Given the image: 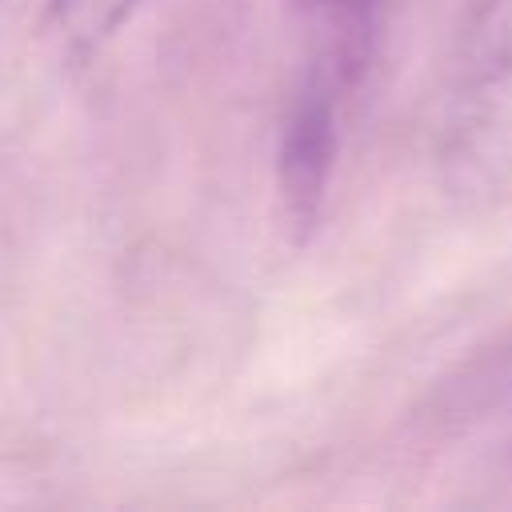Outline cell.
<instances>
[{
    "mask_svg": "<svg viewBox=\"0 0 512 512\" xmlns=\"http://www.w3.org/2000/svg\"><path fill=\"white\" fill-rule=\"evenodd\" d=\"M440 168L452 196L512 204V0H468L440 128Z\"/></svg>",
    "mask_w": 512,
    "mask_h": 512,
    "instance_id": "cell-1",
    "label": "cell"
},
{
    "mask_svg": "<svg viewBox=\"0 0 512 512\" xmlns=\"http://www.w3.org/2000/svg\"><path fill=\"white\" fill-rule=\"evenodd\" d=\"M340 112H344V100L336 92L300 76L284 116L280 152H276L284 212L300 236L312 232L324 212V196H328L336 152H340Z\"/></svg>",
    "mask_w": 512,
    "mask_h": 512,
    "instance_id": "cell-2",
    "label": "cell"
},
{
    "mask_svg": "<svg viewBox=\"0 0 512 512\" xmlns=\"http://www.w3.org/2000/svg\"><path fill=\"white\" fill-rule=\"evenodd\" d=\"M304 36V80L324 84L340 100L368 80L388 24V0H296Z\"/></svg>",
    "mask_w": 512,
    "mask_h": 512,
    "instance_id": "cell-3",
    "label": "cell"
},
{
    "mask_svg": "<svg viewBox=\"0 0 512 512\" xmlns=\"http://www.w3.org/2000/svg\"><path fill=\"white\" fill-rule=\"evenodd\" d=\"M140 0H48V20L68 56L84 60L100 52L136 12Z\"/></svg>",
    "mask_w": 512,
    "mask_h": 512,
    "instance_id": "cell-4",
    "label": "cell"
}]
</instances>
